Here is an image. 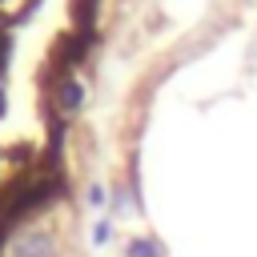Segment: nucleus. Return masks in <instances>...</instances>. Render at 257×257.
<instances>
[{"mask_svg": "<svg viewBox=\"0 0 257 257\" xmlns=\"http://www.w3.org/2000/svg\"><path fill=\"white\" fill-rule=\"evenodd\" d=\"M48 96H52V108H56V116H76L80 108H84V84H80V76H56L52 80V88H48Z\"/></svg>", "mask_w": 257, "mask_h": 257, "instance_id": "nucleus-2", "label": "nucleus"}, {"mask_svg": "<svg viewBox=\"0 0 257 257\" xmlns=\"http://www.w3.org/2000/svg\"><path fill=\"white\" fill-rule=\"evenodd\" d=\"M108 213L104 217H124L128 209H137V201H133V193H128V185H120V181H112V189H108V205H104Z\"/></svg>", "mask_w": 257, "mask_h": 257, "instance_id": "nucleus-3", "label": "nucleus"}, {"mask_svg": "<svg viewBox=\"0 0 257 257\" xmlns=\"http://www.w3.org/2000/svg\"><path fill=\"white\" fill-rule=\"evenodd\" d=\"M84 201H88V205H108V189H104V185H88Z\"/></svg>", "mask_w": 257, "mask_h": 257, "instance_id": "nucleus-6", "label": "nucleus"}, {"mask_svg": "<svg viewBox=\"0 0 257 257\" xmlns=\"http://www.w3.org/2000/svg\"><path fill=\"white\" fill-rule=\"evenodd\" d=\"M124 257H165V241L161 237H133L128 245H124Z\"/></svg>", "mask_w": 257, "mask_h": 257, "instance_id": "nucleus-4", "label": "nucleus"}, {"mask_svg": "<svg viewBox=\"0 0 257 257\" xmlns=\"http://www.w3.org/2000/svg\"><path fill=\"white\" fill-rule=\"evenodd\" d=\"M112 233H116L112 217H96V225H92V245H108V241H112Z\"/></svg>", "mask_w": 257, "mask_h": 257, "instance_id": "nucleus-5", "label": "nucleus"}, {"mask_svg": "<svg viewBox=\"0 0 257 257\" xmlns=\"http://www.w3.org/2000/svg\"><path fill=\"white\" fill-rule=\"evenodd\" d=\"M4 257H60V237L40 225H20L8 237Z\"/></svg>", "mask_w": 257, "mask_h": 257, "instance_id": "nucleus-1", "label": "nucleus"}]
</instances>
